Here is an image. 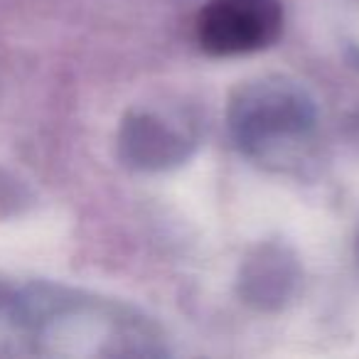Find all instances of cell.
I'll list each match as a JSON object with an SVG mask.
<instances>
[{
    "mask_svg": "<svg viewBox=\"0 0 359 359\" xmlns=\"http://www.w3.org/2000/svg\"><path fill=\"white\" fill-rule=\"evenodd\" d=\"M180 148H182V140L150 116L130 121L123 128V150L133 163L165 165L177 158Z\"/></svg>",
    "mask_w": 359,
    "mask_h": 359,
    "instance_id": "obj_3",
    "label": "cell"
},
{
    "mask_svg": "<svg viewBox=\"0 0 359 359\" xmlns=\"http://www.w3.org/2000/svg\"><path fill=\"white\" fill-rule=\"evenodd\" d=\"M283 30L278 0H210L197 18V40L210 55H249L273 45Z\"/></svg>",
    "mask_w": 359,
    "mask_h": 359,
    "instance_id": "obj_2",
    "label": "cell"
},
{
    "mask_svg": "<svg viewBox=\"0 0 359 359\" xmlns=\"http://www.w3.org/2000/svg\"><path fill=\"white\" fill-rule=\"evenodd\" d=\"M313 128V106L298 89L276 81L254 84L234 104V130L239 140L264 158H283L305 140Z\"/></svg>",
    "mask_w": 359,
    "mask_h": 359,
    "instance_id": "obj_1",
    "label": "cell"
}]
</instances>
